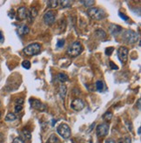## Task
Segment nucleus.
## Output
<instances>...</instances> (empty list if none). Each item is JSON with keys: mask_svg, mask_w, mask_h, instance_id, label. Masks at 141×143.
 <instances>
[{"mask_svg": "<svg viewBox=\"0 0 141 143\" xmlns=\"http://www.w3.org/2000/svg\"><path fill=\"white\" fill-rule=\"evenodd\" d=\"M87 14L94 20H101L106 17V13L102 9L98 7H92L87 10Z\"/></svg>", "mask_w": 141, "mask_h": 143, "instance_id": "nucleus-1", "label": "nucleus"}, {"mask_svg": "<svg viewBox=\"0 0 141 143\" xmlns=\"http://www.w3.org/2000/svg\"><path fill=\"white\" fill-rule=\"evenodd\" d=\"M110 65H111V68L113 70H118L119 69V67H118V65H115L114 63L112 62V61H110Z\"/></svg>", "mask_w": 141, "mask_h": 143, "instance_id": "nucleus-32", "label": "nucleus"}, {"mask_svg": "<svg viewBox=\"0 0 141 143\" xmlns=\"http://www.w3.org/2000/svg\"><path fill=\"white\" fill-rule=\"evenodd\" d=\"M31 105L34 109L37 111H45V106L43 103H41V101H39V100L35 99H31Z\"/></svg>", "mask_w": 141, "mask_h": 143, "instance_id": "nucleus-11", "label": "nucleus"}, {"mask_svg": "<svg viewBox=\"0 0 141 143\" xmlns=\"http://www.w3.org/2000/svg\"><path fill=\"white\" fill-rule=\"evenodd\" d=\"M128 49L126 47H124V46H120L118 50V57H119V59L121 61L123 64L126 63L128 59Z\"/></svg>", "mask_w": 141, "mask_h": 143, "instance_id": "nucleus-6", "label": "nucleus"}, {"mask_svg": "<svg viewBox=\"0 0 141 143\" xmlns=\"http://www.w3.org/2000/svg\"><path fill=\"white\" fill-rule=\"evenodd\" d=\"M58 134L64 139H68L71 136V128L66 123H62L57 128Z\"/></svg>", "mask_w": 141, "mask_h": 143, "instance_id": "nucleus-5", "label": "nucleus"}, {"mask_svg": "<svg viewBox=\"0 0 141 143\" xmlns=\"http://www.w3.org/2000/svg\"><path fill=\"white\" fill-rule=\"evenodd\" d=\"M109 131V125L106 123H102L99 124L97 127L96 128V134L98 137H103V136H106L108 134Z\"/></svg>", "mask_w": 141, "mask_h": 143, "instance_id": "nucleus-7", "label": "nucleus"}, {"mask_svg": "<svg viewBox=\"0 0 141 143\" xmlns=\"http://www.w3.org/2000/svg\"><path fill=\"white\" fill-rule=\"evenodd\" d=\"M29 27L25 25H22L20 26H18V32L19 35H26V34L29 33Z\"/></svg>", "mask_w": 141, "mask_h": 143, "instance_id": "nucleus-12", "label": "nucleus"}, {"mask_svg": "<svg viewBox=\"0 0 141 143\" xmlns=\"http://www.w3.org/2000/svg\"><path fill=\"white\" fill-rule=\"evenodd\" d=\"M12 143H24V141L20 137H17V138H15L13 140Z\"/></svg>", "mask_w": 141, "mask_h": 143, "instance_id": "nucleus-29", "label": "nucleus"}, {"mask_svg": "<svg viewBox=\"0 0 141 143\" xmlns=\"http://www.w3.org/2000/svg\"><path fill=\"white\" fill-rule=\"evenodd\" d=\"M64 45H65V40L64 39L58 40V43H57V47L61 48V47H63V46H64Z\"/></svg>", "mask_w": 141, "mask_h": 143, "instance_id": "nucleus-28", "label": "nucleus"}, {"mask_svg": "<svg viewBox=\"0 0 141 143\" xmlns=\"http://www.w3.org/2000/svg\"><path fill=\"white\" fill-rule=\"evenodd\" d=\"M46 143H59V140H58V138L57 137L55 134H52L47 140Z\"/></svg>", "mask_w": 141, "mask_h": 143, "instance_id": "nucleus-19", "label": "nucleus"}, {"mask_svg": "<svg viewBox=\"0 0 141 143\" xmlns=\"http://www.w3.org/2000/svg\"><path fill=\"white\" fill-rule=\"evenodd\" d=\"M71 107L75 111H81L85 107V103L81 99H75L71 103Z\"/></svg>", "mask_w": 141, "mask_h": 143, "instance_id": "nucleus-10", "label": "nucleus"}, {"mask_svg": "<svg viewBox=\"0 0 141 143\" xmlns=\"http://www.w3.org/2000/svg\"><path fill=\"white\" fill-rule=\"evenodd\" d=\"M56 16H57V14L55 12H53V10H49V12H47L44 15V21H45V23L46 25H50L55 22Z\"/></svg>", "mask_w": 141, "mask_h": 143, "instance_id": "nucleus-8", "label": "nucleus"}, {"mask_svg": "<svg viewBox=\"0 0 141 143\" xmlns=\"http://www.w3.org/2000/svg\"><path fill=\"white\" fill-rule=\"evenodd\" d=\"M121 31H122V28L119 25H111V27H110V31L111 34H117V33L120 32Z\"/></svg>", "mask_w": 141, "mask_h": 143, "instance_id": "nucleus-14", "label": "nucleus"}, {"mask_svg": "<svg viewBox=\"0 0 141 143\" xmlns=\"http://www.w3.org/2000/svg\"><path fill=\"white\" fill-rule=\"evenodd\" d=\"M23 109V106L20 105H16L15 106V112L16 113H20Z\"/></svg>", "mask_w": 141, "mask_h": 143, "instance_id": "nucleus-30", "label": "nucleus"}, {"mask_svg": "<svg viewBox=\"0 0 141 143\" xmlns=\"http://www.w3.org/2000/svg\"><path fill=\"white\" fill-rule=\"evenodd\" d=\"M106 143H116V142H115L112 139H108V140H106Z\"/></svg>", "mask_w": 141, "mask_h": 143, "instance_id": "nucleus-36", "label": "nucleus"}, {"mask_svg": "<svg viewBox=\"0 0 141 143\" xmlns=\"http://www.w3.org/2000/svg\"><path fill=\"white\" fill-rule=\"evenodd\" d=\"M30 12V14H29L28 18L30 19V20H29V21H30V23H31V19H33L37 15V10L36 9L35 7H31V12Z\"/></svg>", "mask_w": 141, "mask_h": 143, "instance_id": "nucleus-15", "label": "nucleus"}, {"mask_svg": "<svg viewBox=\"0 0 141 143\" xmlns=\"http://www.w3.org/2000/svg\"><path fill=\"white\" fill-rule=\"evenodd\" d=\"M138 109H140V99L138 100Z\"/></svg>", "mask_w": 141, "mask_h": 143, "instance_id": "nucleus-38", "label": "nucleus"}, {"mask_svg": "<svg viewBox=\"0 0 141 143\" xmlns=\"http://www.w3.org/2000/svg\"><path fill=\"white\" fill-rule=\"evenodd\" d=\"M0 116H1V112H0Z\"/></svg>", "mask_w": 141, "mask_h": 143, "instance_id": "nucleus-41", "label": "nucleus"}, {"mask_svg": "<svg viewBox=\"0 0 141 143\" xmlns=\"http://www.w3.org/2000/svg\"><path fill=\"white\" fill-rule=\"evenodd\" d=\"M4 41V36H3V33L0 31V42H3Z\"/></svg>", "mask_w": 141, "mask_h": 143, "instance_id": "nucleus-37", "label": "nucleus"}, {"mask_svg": "<svg viewBox=\"0 0 141 143\" xmlns=\"http://www.w3.org/2000/svg\"><path fill=\"white\" fill-rule=\"evenodd\" d=\"M96 87H97V90H98V92H102L103 88H104V83H103V81H101V80L97 81Z\"/></svg>", "mask_w": 141, "mask_h": 143, "instance_id": "nucleus-24", "label": "nucleus"}, {"mask_svg": "<svg viewBox=\"0 0 141 143\" xmlns=\"http://www.w3.org/2000/svg\"><path fill=\"white\" fill-rule=\"evenodd\" d=\"M40 50H41V45H39V43H32V44H30L29 46H27L25 48H24L23 52H24V54L28 55V56H33V55L39 53Z\"/></svg>", "mask_w": 141, "mask_h": 143, "instance_id": "nucleus-4", "label": "nucleus"}, {"mask_svg": "<svg viewBox=\"0 0 141 143\" xmlns=\"http://www.w3.org/2000/svg\"><path fill=\"white\" fill-rule=\"evenodd\" d=\"M58 5V1L57 0H50L47 1V6L49 8H56Z\"/></svg>", "mask_w": 141, "mask_h": 143, "instance_id": "nucleus-22", "label": "nucleus"}, {"mask_svg": "<svg viewBox=\"0 0 141 143\" xmlns=\"http://www.w3.org/2000/svg\"><path fill=\"white\" fill-rule=\"evenodd\" d=\"M80 4H82L85 7L88 8V7H92V6L95 4V1H93V0H88V1L82 0V1H80Z\"/></svg>", "mask_w": 141, "mask_h": 143, "instance_id": "nucleus-17", "label": "nucleus"}, {"mask_svg": "<svg viewBox=\"0 0 141 143\" xmlns=\"http://www.w3.org/2000/svg\"><path fill=\"white\" fill-rule=\"evenodd\" d=\"M119 17H121L122 18H124V20H125V21H126V20H128V19H129V18H128V17H127V16H125V14H122L121 12H119Z\"/></svg>", "mask_w": 141, "mask_h": 143, "instance_id": "nucleus-33", "label": "nucleus"}, {"mask_svg": "<svg viewBox=\"0 0 141 143\" xmlns=\"http://www.w3.org/2000/svg\"><path fill=\"white\" fill-rule=\"evenodd\" d=\"M14 14H15V13H14V10L11 9V10H10V12H9V16L11 18H14Z\"/></svg>", "mask_w": 141, "mask_h": 143, "instance_id": "nucleus-35", "label": "nucleus"}, {"mask_svg": "<svg viewBox=\"0 0 141 143\" xmlns=\"http://www.w3.org/2000/svg\"><path fill=\"white\" fill-rule=\"evenodd\" d=\"M112 118V113L111 112H106V114L103 115V119L106 121H110Z\"/></svg>", "mask_w": 141, "mask_h": 143, "instance_id": "nucleus-25", "label": "nucleus"}, {"mask_svg": "<svg viewBox=\"0 0 141 143\" xmlns=\"http://www.w3.org/2000/svg\"><path fill=\"white\" fill-rule=\"evenodd\" d=\"M95 34H96L97 37L99 38L100 39H104V38H106V31H103V30H101V29L96 30V31H95Z\"/></svg>", "mask_w": 141, "mask_h": 143, "instance_id": "nucleus-16", "label": "nucleus"}, {"mask_svg": "<svg viewBox=\"0 0 141 143\" xmlns=\"http://www.w3.org/2000/svg\"><path fill=\"white\" fill-rule=\"evenodd\" d=\"M123 40L127 44H134L138 41V34L132 30H126L122 35Z\"/></svg>", "mask_w": 141, "mask_h": 143, "instance_id": "nucleus-2", "label": "nucleus"}, {"mask_svg": "<svg viewBox=\"0 0 141 143\" xmlns=\"http://www.w3.org/2000/svg\"><path fill=\"white\" fill-rule=\"evenodd\" d=\"M29 10L25 7H20L17 10V18L18 20H24L29 17Z\"/></svg>", "mask_w": 141, "mask_h": 143, "instance_id": "nucleus-9", "label": "nucleus"}, {"mask_svg": "<svg viewBox=\"0 0 141 143\" xmlns=\"http://www.w3.org/2000/svg\"><path fill=\"white\" fill-rule=\"evenodd\" d=\"M5 141V135L2 133H0V143H3Z\"/></svg>", "mask_w": 141, "mask_h": 143, "instance_id": "nucleus-34", "label": "nucleus"}, {"mask_svg": "<svg viewBox=\"0 0 141 143\" xmlns=\"http://www.w3.org/2000/svg\"><path fill=\"white\" fill-rule=\"evenodd\" d=\"M119 143H124L123 140H122V139H119Z\"/></svg>", "mask_w": 141, "mask_h": 143, "instance_id": "nucleus-39", "label": "nucleus"}, {"mask_svg": "<svg viewBox=\"0 0 141 143\" xmlns=\"http://www.w3.org/2000/svg\"><path fill=\"white\" fill-rule=\"evenodd\" d=\"M138 134H140V127H138Z\"/></svg>", "mask_w": 141, "mask_h": 143, "instance_id": "nucleus-40", "label": "nucleus"}, {"mask_svg": "<svg viewBox=\"0 0 141 143\" xmlns=\"http://www.w3.org/2000/svg\"><path fill=\"white\" fill-rule=\"evenodd\" d=\"M82 52V46L79 42H74L67 49L66 53L68 54V56L71 58H75L78 57Z\"/></svg>", "mask_w": 141, "mask_h": 143, "instance_id": "nucleus-3", "label": "nucleus"}, {"mask_svg": "<svg viewBox=\"0 0 141 143\" xmlns=\"http://www.w3.org/2000/svg\"><path fill=\"white\" fill-rule=\"evenodd\" d=\"M16 105H20V106H23V103H24V99H22V98H20V99H18L16 100Z\"/></svg>", "mask_w": 141, "mask_h": 143, "instance_id": "nucleus-31", "label": "nucleus"}, {"mask_svg": "<svg viewBox=\"0 0 141 143\" xmlns=\"http://www.w3.org/2000/svg\"><path fill=\"white\" fill-rule=\"evenodd\" d=\"M58 79L61 81V82H66V81L69 80L68 76H67L66 73H62V72L58 74Z\"/></svg>", "mask_w": 141, "mask_h": 143, "instance_id": "nucleus-21", "label": "nucleus"}, {"mask_svg": "<svg viewBox=\"0 0 141 143\" xmlns=\"http://www.w3.org/2000/svg\"><path fill=\"white\" fill-rule=\"evenodd\" d=\"M22 134L25 139H27V140H31V131H29L28 129H25V128L23 129L22 130Z\"/></svg>", "mask_w": 141, "mask_h": 143, "instance_id": "nucleus-20", "label": "nucleus"}, {"mask_svg": "<svg viewBox=\"0 0 141 143\" xmlns=\"http://www.w3.org/2000/svg\"><path fill=\"white\" fill-rule=\"evenodd\" d=\"M22 67L25 69H30L31 68V63L29 60H24L22 62Z\"/></svg>", "mask_w": 141, "mask_h": 143, "instance_id": "nucleus-26", "label": "nucleus"}, {"mask_svg": "<svg viewBox=\"0 0 141 143\" xmlns=\"http://www.w3.org/2000/svg\"><path fill=\"white\" fill-rule=\"evenodd\" d=\"M58 3L60 4L63 8H67L70 7L71 4H72V2L70 1V0H61V1H58Z\"/></svg>", "mask_w": 141, "mask_h": 143, "instance_id": "nucleus-18", "label": "nucleus"}, {"mask_svg": "<svg viewBox=\"0 0 141 143\" xmlns=\"http://www.w3.org/2000/svg\"><path fill=\"white\" fill-rule=\"evenodd\" d=\"M16 119H17V117L13 113H9V114L6 115V117H5L6 121H13V120H15Z\"/></svg>", "mask_w": 141, "mask_h": 143, "instance_id": "nucleus-23", "label": "nucleus"}, {"mask_svg": "<svg viewBox=\"0 0 141 143\" xmlns=\"http://www.w3.org/2000/svg\"><path fill=\"white\" fill-rule=\"evenodd\" d=\"M58 93H59V95L62 100H65L66 96V93H67V87L66 85H61L59 86V89H58Z\"/></svg>", "mask_w": 141, "mask_h": 143, "instance_id": "nucleus-13", "label": "nucleus"}, {"mask_svg": "<svg viewBox=\"0 0 141 143\" xmlns=\"http://www.w3.org/2000/svg\"><path fill=\"white\" fill-rule=\"evenodd\" d=\"M114 51V48L113 47H109L106 49V54L108 55V56H110V55H111V53H112V52Z\"/></svg>", "mask_w": 141, "mask_h": 143, "instance_id": "nucleus-27", "label": "nucleus"}]
</instances>
